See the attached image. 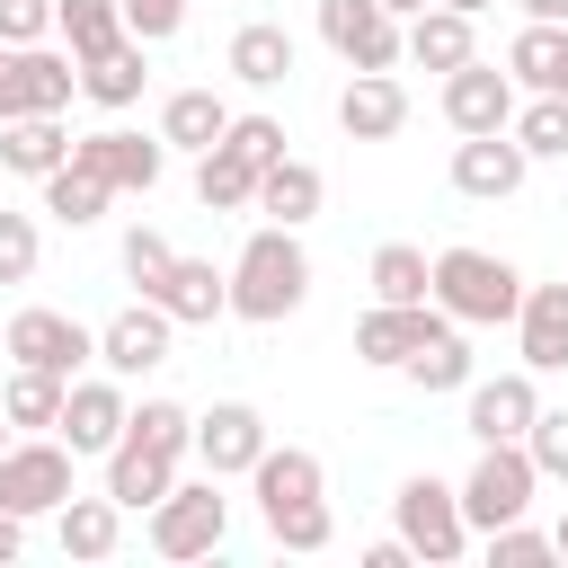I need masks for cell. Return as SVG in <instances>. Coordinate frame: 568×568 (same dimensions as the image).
I'll return each instance as SVG.
<instances>
[{"mask_svg":"<svg viewBox=\"0 0 568 568\" xmlns=\"http://www.w3.org/2000/svg\"><path fill=\"white\" fill-rule=\"evenodd\" d=\"M124 27H133L142 44H169V36L186 27V0H124Z\"/></svg>","mask_w":568,"mask_h":568,"instance_id":"43","label":"cell"},{"mask_svg":"<svg viewBox=\"0 0 568 568\" xmlns=\"http://www.w3.org/2000/svg\"><path fill=\"white\" fill-rule=\"evenodd\" d=\"M337 133H346V142H399V133H408V89H399L390 71H355V80L337 89Z\"/></svg>","mask_w":568,"mask_h":568,"instance_id":"21","label":"cell"},{"mask_svg":"<svg viewBox=\"0 0 568 568\" xmlns=\"http://www.w3.org/2000/svg\"><path fill=\"white\" fill-rule=\"evenodd\" d=\"M142 80H151L142 36H124V44H106L98 62H80V98H89V106H106V115H124V106L142 98Z\"/></svg>","mask_w":568,"mask_h":568,"instance_id":"32","label":"cell"},{"mask_svg":"<svg viewBox=\"0 0 568 568\" xmlns=\"http://www.w3.org/2000/svg\"><path fill=\"white\" fill-rule=\"evenodd\" d=\"M390 532L426 559V568H453L470 550V515H462V488L435 479V470H408L399 497H390Z\"/></svg>","mask_w":568,"mask_h":568,"instance_id":"5","label":"cell"},{"mask_svg":"<svg viewBox=\"0 0 568 568\" xmlns=\"http://www.w3.org/2000/svg\"><path fill=\"white\" fill-rule=\"evenodd\" d=\"M435 106H444L453 133H506L524 98H515V71H497V62L470 53L462 71H444V98H435Z\"/></svg>","mask_w":568,"mask_h":568,"instance_id":"15","label":"cell"},{"mask_svg":"<svg viewBox=\"0 0 568 568\" xmlns=\"http://www.w3.org/2000/svg\"><path fill=\"white\" fill-rule=\"evenodd\" d=\"M302 302H311V248H302V231L257 222V231L240 240V257H231V320L275 328V320H293Z\"/></svg>","mask_w":568,"mask_h":568,"instance_id":"3","label":"cell"},{"mask_svg":"<svg viewBox=\"0 0 568 568\" xmlns=\"http://www.w3.org/2000/svg\"><path fill=\"white\" fill-rule=\"evenodd\" d=\"M106 204H115V186H106L98 169H80V160H62L53 178H36V213H53L62 231H89V222H106Z\"/></svg>","mask_w":568,"mask_h":568,"instance_id":"29","label":"cell"},{"mask_svg":"<svg viewBox=\"0 0 568 568\" xmlns=\"http://www.w3.org/2000/svg\"><path fill=\"white\" fill-rule=\"evenodd\" d=\"M444 9H462V18H479V9H497V0H444Z\"/></svg>","mask_w":568,"mask_h":568,"instance_id":"49","label":"cell"},{"mask_svg":"<svg viewBox=\"0 0 568 568\" xmlns=\"http://www.w3.org/2000/svg\"><path fill=\"white\" fill-rule=\"evenodd\" d=\"M80 89L71 44H0V124L9 115H62Z\"/></svg>","mask_w":568,"mask_h":568,"instance_id":"9","label":"cell"},{"mask_svg":"<svg viewBox=\"0 0 568 568\" xmlns=\"http://www.w3.org/2000/svg\"><path fill=\"white\" fill-rule=\"evenodd\" d=\"M515 346H524L532 373H568V284H524Z\"/></svg>","mask_w":568,"mask_h":568,"instance_id":"22","label":"cell"},{"mask_svg":"<svg viewBox=\"0 0 568 568\" xmlns=\"http://www.w3.org/2000/svg\"><path fill=\"white\" fill-rule=\"evenodd\" d=\"M169 337H178V320L142 293L133 311H115V320L98 328V364H106L115 382H142V373H160V364H169Z\"/></svg>","mask_w":568,"mask_h":568,"instance_id":"16","label":"cell"},{"mask_svg":"<svg viewBox=\"0 0 568 568\" xmlns=\"http://www.w3.org/2000/svg\"><path fill=\"white\" fill-rule=\"evenodd\" d=\"M71 160L98 169L115 195H151L160 169H169V142L160 133H124V124H98V133H71Z\"/></svg>","mask_w":568,"mask_h":568,"instance_id":"13","label":"cell"},{"mask_svg":"<svg viewBox=\"0 0 568 568\" xmlns=\"http://www.w3.org/2000/svg\"><path fill=\"white\" fill-rule=\"evenodd\" d=\"M0 355H9V328H0Z\"/></svg>","mask_w":568,"mask_h":568,"instance_id":"52","label":"cell"},{"mask_svg":"<svg viewBox=\"0 0 568 568\" xmlns=\"http://www.w3.org/2000/svg\"><path fill=\"white\" fill-rule=\"evenodd\" d=\"M222 142H240L257 169H266V160H284V124H275V115H231V133H222Z\"/></svg>","mask_w":568,"mask_h":568,"instance_id":"44","label":"cell"},{"mask_svg":"<svg viewBox=\"0 0 568 568\" xmlns=\"http://www.w3.org/2000/svg\"><path fill=\"white\" fill-rule=\"evenodd\" d=\"M524 169H532V151H524L515 133H462V142H453V186H462L470 204H506V195L524 186Z\"/></svg>","mask_w":568,"mask_h":568,"instance_id":"18","label":"cell"},{"mask_svg":"<svg viewBox=\"0 0 568 568\" xmlns=\"http://www.w3.org/2000/svg\"><path fill=\"white\" fill-rule=\"evenodd\" d=\"M115 257H124V275H133V284H142V293H151V284H160V275H169V257H178V248H169V231H151V222H133V231H124V248H115Z\"/></svg>","mask_w":568,"mask_h":568,"instance_id":"40","label":"cell"},{"mask_svg":"<svg viewBox=\"0 0 568 568\" xmlns=\"http://www.w3.org/2000/svg\"><path fill=\"white\" fill-rule=\"evenodd\" d=\"M231 133V98L222 89H169L160 98V142L169 151H213Z\"/></svg>","mask_w":568,"mask_h":568,"instance_id":"28","label":"cell"},{"mask_svg":"<svg viewBox=\"0 0 568 568\" xmlns=\"http://www.w3.org/2000/svg\"><path fill=\"white\" fill-rule=\"evenodd\" d=\"M0 453H9V408H0Z\"/></svg>","mask_w":568,"mask_h":568,"instance_id":"51","label":"cell"},{"mask_svg":"<svg viewBox=\"0 0 568 568\" xmlns=\"http://www.w3.org/2000/svg\"><path fill=\"white\" fill-rule=\"evenodd\" d=\"M435 328H444V311H435V302H373V311L355 320V364L399 373V364H408Z\"/></svg>","mask_w":568,"mask_h":568,"instance_id":"17","label":"cell"},{"mask_svg":"<svg viewBox=\"0 0 568 568\" xmlns=\"http://www.w3.org/2000/svg\"><path fill=\"white\" fill-rule=\"evenodd\" d=\"M62 399H71V382L44 373V364H9V382H0V408H9L18 435H53L62 426Z\"/></svg>","mask_w":568,"mask_h":568,"instance_id":"31","label":"cell"},{"mask_svg":"<svg viewBox=\"0 0 568 568\" xmlns=\"http://www.w3.org/2000/svg\"><path fill=\"white\" fill-rule=\"evenodd\" d=\"M320 44L346 62V71H390L408 53V27L382 9V0H320Z\"/></svg>","mask_w":568,"mask_h":568,"instance_id":"11","label":"cell"},{"mask_svg":"<svg viewBox=\"0 0 568 568\" xmlns=\"http://www.w3.org/2000/svg\"><path fill=\"white\" fill-rule=\"evenodd\" d=\"M524 18H550V27H568V0H515Z\"/></svg>","mask_w":568,"mask_h":568,"instance_id":"47","label":"cell"},{"mask_svg":"<svg viewBox=\"0 0 568 568\" xmlns=\"http://www.w3.org/2000/svg\"><path fill=\"white\" fill-rule=\"evenodd\" d=\"M435 311L462 320V328H515L524 311V275L497 257V248H435Z\"/></svg>","mask_w":568,"mask_h":568,"instance_id":"4","label":"cell"},{"mask_svg":"<svg viewBox=\"0 0 568 568\" xmlns=\"http://www.w3.org/2000/svg\"><path fill=\"white\" fill-rule=\"evenodd\" d=\"M53 36H62L80 62H98V53L124 44L133 27H124V0H53Z\"/></svg>","mask_w":568,"mask_h":568,"instance_id":"36","label":"cell"},{"mask_svg":"<svg viewBox=\"0 0 568 568\" xmlns=\"http://www.w3.org/2000/svg\"><path fill=\"white\" fill-rule=\"evenodd\" d=\"M408 559H417V550H408V541H399V532H390V541H373V550H364V568H408Z\"/></svg>","mask_w":568,"mask_h":568,"instance_id":"46","label":"cell"},{"mask_svg":"<svg viewBox=\"0 0 568 568\" xmlns=\"http://www.w3.org/2000/svg\"><path fill=\"white\" fill-rule=\"evenodd\" d=\"M9 364H44V373L80 382V364H98V328H80L53 302H27V311H9Z\"/></svg>","mask_w":568,"mask_h":568,"instance_id":"12","label":"cell"},{"mask_svg":"<svg viewBox=\"0 0 568 568\" xmlns=\"http://www.w3.org/2000/svg\"><path fill=\"white\" fill-rule=\"evenodd\" d=\"M151 302H160L178 328H213V320H231V266H213V257H169V275L151 284Z\"/></svg>","mask_w":568,"mask_h":568,"instance_id":"20","label":"cell"},{"mask_svg":"<svg viewBox=\"0 0 568 568\" xmlns=\"http://www.w3.org/2000/svg\"><path fill=\"white\" fill-rule=\"evenodd\" d=\"M186 453H195V408L142 399V408L124 417L115 453H106V497H115L124 515H151V506L178 488V462H186Z\"/></svg>","mask_w":568,"mask_h":568,"instance_id":"1","label":"cell"},{"mask_svg":"<svg viewBox=\"0 0 568 568\" xmlns=\"http://www.w3.org/2000/svg\"><path fill=\"white\" fill-rule=\"evenodd\" d=\"M382 9H390V18H417V9H426V0H382Z\"/></svg>","mask_w":568,"mask_h":568,"instance_id":"48","label":"cell"},{"mask_svg":"<svg viewBox=\"0 0 568 568\" xmlns=\"http://www.w3.org/2000/svg\"><path fill=\"white\" fill-rule=\"evenodd\" d=\"M550 541H559V559H568V515H559V524H550Z\"/></svg>","mask_w":568,"mask_h":568,"instance_id":"50","label":"cell"},{"mask_svg":"<svg viewBox=\"0 0 568 568\" xmlns=\"http://www.w3.org/2000/svg\"><path fill=\"white\" fill-rule=\"evenodd\" d=\"M257 160L240 151V142H213V151H195V204L204 213H257Z\"/></svg>","mask_w":568,"mask_h":568,"instance_id":"24","label":"cell"},{"mask_svg":"<svg viewBox=\"0 0 568 568\" xmlns=\"http://www.w3.org/2000/svg\"><path fill=\"white\" fill-rule=\"evenodd\" d=\"M124 417H133L124 382H115V373H80V382H71V399H62V426H53V435H62L71 453H115Z\"/></svg>","mask_w":568,"mask_h":568,"instance_id":"19","label":"cell"},{"mask_svg":"<svg viewBox=\"0 0 568 568\" xmlns=\"http://www.w3.org/2000/svg\"><path fill=\"white\" fill-rule=\"evenodd\" d=\"M479 541H488V568H541V559H559V541H550V532H532L524 515H515V524H497V532H479Z\"/></svg>","mask_w":568,"mask_h":568,"instance_id":"38","label":"cell"},{"mask_svg":"<svg viewBox=\"0 0 568 568\" xmlns=\"http://www.w3.org/2000/svg\"><path fill=\"white\" fill-rule=\"evenodd\" d=\"M53 541H62V559H115L124 550V506L98 488V497H80L71 488V506L53 515Z\"/></svg>","mask_w":568,"mask_h":568,"instance_id":"26","label":"cell"},{"mask_svg":"<svg viewBox=\"0 0 568 568\" xmlns=\"http://www.w3.org/2000/svg\"><path fill=\"white\" fill-rule=\"evenodd\" d=\"M364 284H373V302H435V257L417 240H382Z\"/></svg>","mask_w":568,"mask_h":568,"instance_id":"33","label":"cell"},{"mask_svg":"<svg viewBox=\"0 0 568 568\" xmlns=\"http://www.w3.org/2000/svg\"><path fill=\"white\" fill-rule=\"evenodd\" d=\"M36 257H44L36 213H9V204H0V284H27V275H36Z\"/></svg>","mask_w":568,"mask_h":568,"instance_id":"39","label":"cell"},{"mask_svg":"<svg viewBox=\"0 0 568 568\" xmlns=\"http://www.w3.org/2000/svg\"><path fill=\"white\" fill-rule=\"evenodd\" d=\"M470 53H479V36H470V18H462V9L426 0V9L408 18V62H417V71H435V80H444V71H462Z\"/></svg>","mask_w":568,"mask_h":568,"instance_id":"27","label":"cell"},{"mask_svg":"<svg viewBox=\"0 0 568 568\" xmlns=\"http://www.w3.org/2000/svg\"><path fill=\"white\" fill-rule=\"evenodd\" d=\"M248 488H257V515H266V532L284 541V550H328L337 541V515H328V470H320V453L311 444H266L257 453V470H248Z\"/></svg>","mask_w":568,"mask_h":568,"instance_id":"2","label":"cell"},{"mask_svg":"<svg viewBox=\"0 0 568 568\" xmlns=\"http://www.w3.org/2000/svg\"><path fill=\"white\" fill-rule=\"evenodd\" d=\"M71 444L62 435H9V453H0V506H18L27 524L36 515H62L71 506Z\"/></svg>","mask_w":568,"mask_h":568,"instance_id":"8","label":"cell"},{"mask_svg":"<svg viewBox=\"0 0 568 568\" xmlns=\"http://www.w3.org/2000/svg\"><path fill=\"white\" fill-rule=\"evenodd\" d=\"M399 373H408L417 390H470V382H479V355H470L462 320H444V328H435V337H426V346H417Z\"/></svg>","mask_w":568,"mask_h":568,"instance_id":"34","label":"cell"},{"mask_svg":"<svg viewBox=\"0 0 568 568\" xmlns=\"http://www.w3.org/2000/svg\"><path fill=\"white\" fill-rule=\"evenodd\" d=\"M62 160H71L62 115H9V124H0V169H9V178H53Z\"/></svg>","mask_w":568,"mask_h":568,"instance_id":"30","label":"cell"},{"mask_svg":"<svg viewBox=\"0 0 568 568\" xmlns=\"http://www.w3.org/2000/svg\"><path fill=\"white\" fill-rule=\"evenodd\" d=\"M524 444H532V462H541V479H559V488H568V408H541Z\"/></svg>","mask_w":568,"mask_h":568,"instance_id":"41","label":"cell"},{"mask_svg":"<svg viewBox=\"0 0 568 568\" xmlns=\"http://www.w3.org/2000/svg\"><path fill=\"white\" fill-rule=\"evenodd\" d=\"M293 53H302V44H293V36L275 27V18H248V27L231 36L222 71H231L240 89H284V80H293Z\"/></svg>","mask_w":568,"mask_h":568,"instance_id":"23","label":"cell"},{"mask_svg":"<svg viewBox=\"0 0 568 568\" xmlns=\"http://www.w3.org/2000/svg\"><path fill=\"white\" fill-rule=\"evenodd\" d=\"M320 204H328V178L311 169V160H266V178H257V213L266 222H284V231H302V222H320Z\"/></svg>","mask_w":568,"mask_h":568,"instance_id":"25","label":"cell"},{"mask_svg":"<svg viewBox=\"0 0 568 568\" xmlns=\"http://www.w3.org/2000/svg\"><path fill=\"white\" fill-rule=\"evenodd\" d=\"M266 444H275V435H266V408H257V399H213V408L195 417V462H204L213 479H248Z\"/></svg>","mask_w":568,"mask_h":568,"instance_id":"14","label":"cell"},{"mask_svg":"<svg viewBox=\"0 0 568 568\" xmlns=\"http://www.w3.org/2000/svg\"><path fill=\"white\" fill-rule=\"evenodd\" d=\"M532 497H541V462H532V444H479V462H470V479H462V515H470V532H497V524L532 515Z\"/></svg>","mask_w":568,"mask_h":568,"instance_id":"6","label":"cell"},{"mask_svg":"<svg viewBox=\"0 0 568 568\" xmlns=\"http://www.w3.org/2000/svg\"><path fill=\"white\" fill-rule=\"evenodd\" d=\"M18 550H27V515H18V506H0V568H9Z\"/></svg>","mask_w":568,"mask_h":568,"instance_id":"45","label":"cell"},{"mask_svg":"<svg viewBox=\"0 0 568 568\" xmlns=\"http://www.w3.org/2000/svg\"><path fill=\"white\" fill-rule=\"evenodd\" d=\"M222 532H231V497H222L213 470H204V479H178V488L151 506V550H160V559H213Z\"/></svg>","mask_w":568,"mask_h":568,"instance_id":"7","label":"cell"},{"mask_svg":"<svg viewBox=\"0 0 568 568\" xmlns=\"http://www.w3.org/2000/svg\"><path fill=\"white\" fill-rule=\"evenodd\" d=\"M532 417H541V373H532V364H515V373H479V382L462 390V426H470V444H524Z\"/></svg>","mask_w":568,"mask_h":568,"instance_id":"10","label":"cell"},{"mask_svg":"<svg viewBox=\"0 0 568 568\" xmlns=\"http://www.w3.org/2000/svg\"><path fill=\"white\" fill-rule=\"evenodd\" d=\"M532 160H568V98H550V89H532L524 106H515V124H506Z\"/></svg>","mask_w":568,"mask_h":568,"instance_id":"37","label":"cell"},{"mask_svg":"<svg viewBox=\"0 0 568 568\" xmlns=\"http://www.w3.org/2000/svg\"><path fill=\"white\" fill-rule=\"evenodd\" d=\"M0 44H53V0H0Z\"/></svg>","mask_w":568,"mask_h":568,"instance_id":"42","label":"cell"},{"mask_svg":"<svg viewBox=\"0 0 568 568\" xmlns=\"http://www.w3.org/2000/svg\"><path fill=\"white\" fill-rule=\"evenodd\" d=\"M506 71H515V89H559V71H568V27L524 18L515 44H506Z\"/></svg>","mask_w":568,"mask_h":568,"instance_id":"35","label":"cell"}]
</instances>
